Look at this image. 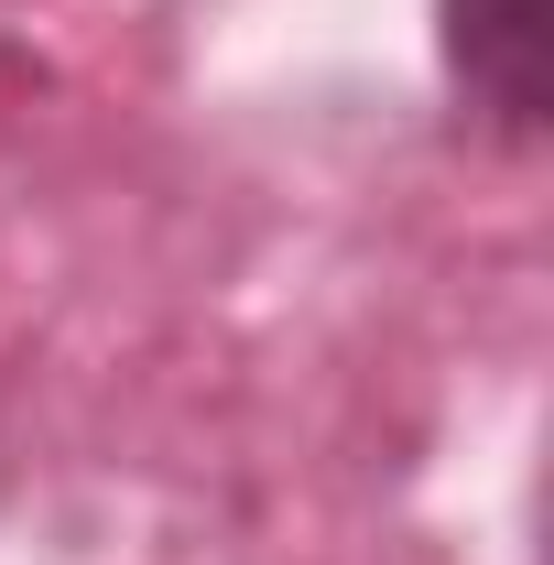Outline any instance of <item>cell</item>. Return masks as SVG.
Segmentation results:
<instances>
[{
  "instance_id": "cell-1",
  "label": "cell",
  "mask_w": 554,
  "mask_h": 565,
  "mask_svg": "<svg viewBox=\"0 0 554 565\" xmlns=\"http://www.w3.org/2000/svg\"><path fill=\"white\" fill-rule=\"evenodd\" d=\"M446 66L500 131L544 120V0H446Z\"/></svg>"
}]
</instances>
